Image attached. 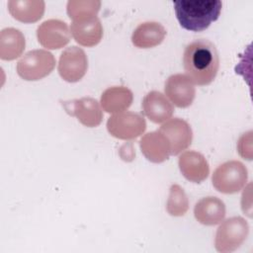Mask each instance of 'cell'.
Listing matches in <instances>:
<instances>
[{
  "label": "cell",
  "mask_w": 253,
  "mask_h": 253,
  "mask_svg": "<svg viewBox=\"0 0 253 253\" xmlns=\"http://www.w3.org/2000/svg\"><path fill=\"white\" fill-rule=\"evenodd\" d=\"M248 171L245 165L237 160L226 161L213 171L211 182L215 190L222 194L239 192L247 183Z\"/></svg>",
  "instance_id": "obj_3"
},
{
  "label": "cell",
  "mask_w": 253,
  "mask_h": 253,
  "mask_svg": "<svg viewBox=\"0 0 253 253\" xmlns=\"http://www.w3.org/2000/svg\"><path fill=\"white\" fill-rule=\"evenodd\" d=\"M166 36L165 28L157 22H144L137 26L131 35L133 45L150 48L160 44Z\"/></svg>",
  "instance_id": "obj_17"
},
{
  "label": "cell",
  "mask_w": 253,
  "mask_h": 253,
  "mask_svg": "<svg viewBox=\"0 0 253 253\" xmlns=\"http://www.w3.org/2000/svg\"><path fill=\"white\" fill-rule=\"evenodd\" d=\"M100 7L99 0H70L67 2L66 12L73 21H81L96 17Z\"/></svg>",
  "instance_id": "obj_21"
},
{
  "label": "cell",
  "mask_w": 253,
  "mask_h": 253,
  "mask_svg": "<svg viewBox=\"0 0 253 253\" xmlns=\"http://www.w3.org/2000/svg\"><path fill=\"white\" fill-rule=\"evenodd\" d=\"M237 150L241 157L244 159H252V131L243 133L237 142Z\"/></svg>",
  "instance_id": "obj_23"
},
{
  "label": "cell",
  "mask_w": 253,
  "mask_h": 253,
  "mask_svg": "<svg viewBox=\"0 0 253 253\" xmlns=\"http://www.w3.org/2000/svg\"><path fill=\"white\" fill-rule=\"evenodd\" d=\"M164 91L170 101L178 108H187L192 105L196 88L193 81L185 74H174L168 77Z\"/></svg>",
  "instance_id": "obj_11"
},
{
  "label": "cell",
  "mask_w": 253,
  "mask_h": 253,
  "mask_svg": "<svg viewBox=\"0 0 253 253\" xmlns=\"http://www.w3.org/2000/svg\"><path fill=\"white\" fill-rule=\"evenodd\" d=\"M109 133L119 139L130 140L141 135L146 129L144 118L133 112H122L110 117L107 122Z\"/></svg>",
  "instance_id": "obj_6"
},
{
  "label": "cell",
  "mask_w": 253,
  "mask_h": 253,
  "mask_svg": "<svg viewBox=\"0 0 253 253\" xmlns=\"http://www.w3.org/2000/svg\"><path fill=\"white\" fill-rule=\"evenodd\" d=\"M63 107L69 115L75 117L83 126L88 127L98 126L103 120V112L99 102L90 97L63 102Z\"/></svg>",
  "instance_id": "obj_9"
},
{
  "label": "cell",
  "mask_w": 253,
  "mask_h": 253,
  "mask_svg": "<svg viewBox=\"0 0 253 253\" xmlns=\"http://www.w3.org/2000/svg\"><path fill=\"white\" fill-rule=\"evenodd\" d=\"M88 69V58L85 51L75 45L65 48L58 61L60 77L70 83L80 81Z\"/></svg>",
  "instance_id": "obj_7"
},
{
  "label": "cell",
  "mask_w": 253,
  "mask_h": 253,
  "mask_svg": "<svg viewBox=\"0 0 253 253\" xmlns=\"http://www.w3.org/2000/svg\"><path fill=\"white\" fill-rule=\"evenodd\" d=\"M71 33L65 22L49 19L42 23L37 29L39 42L47 49H58L65 46L70 41Z\"/></svg>",
  "instance_id": "obj_8"
},
{
  "label": "cell",
  "mask_w": 253,
  "mask_h": 253,
  "mask_svg": "<svg viewBox=\"0 0 253 253\" xmlns=\"http://www.w3.org/2000/svg\"><path fill=\"white\" fill-rule=\"evenodd\" d=\"M70 33L77 43L90 47L101 42L103 27L101 21L96 16L81 21H73L70 25Z\"/></svg>",
  "instance_id": "obj_15"
},
{
  "label": "cell",
  "mask_w": 253,
  "mask_h": 253,
  "mask_svg": "<svg viewBox=\"0 0 253 253\" xmlns=\"http://www.w3.org/2000/svg\"><path fill=\"white\" fill-rule=\"evenodd\" d=\"M196 219L204 225H215L221 222L226 214L224 203L216 197H205L194 208Z\"/></svg>",
  "instance_id": "obj_16"
},
{
  "label": "cell",
  "mask_w": 253,
  "mask_h": 253,
  "mask_svg": "<svg viewBox=\"0 0 253 253\" xmlns=\"http://www.w3.org/2000/svg\"><path fill=\"white\" fill-rule=\"evenodd\" d=\"M133 100L132 92L124 86L106 89L101 95V106L107 113L118 114L127 110Z\"/></svg>",
  "instance_id": "obj_19"
},
{
  "label": "cell",
  "mask_w": 253,
  "mask_h": 253,
  "mask_svg": "<svg viewBox=\"0 0 253 253\" xmlns=\"http://www.w3.org/2000/svg\"><path fill=\"white\" fill-rule=\"evenodd\" d=\"M143 114L154 124L168 121L174 112L172 103L165 95L158 91H151L142 100Z\"/></svg>",
  "instance_id": "obj_14"
},
{
  "label": "cell",
  "mask_w": 253,
  "mask_h": 253,
  "mask_svg": "<svg viewBox=\"0 0 253 253\" xmlns=\"http://www.w3.org/2000/svg\"><path fill=\"white\" fill-rule=\"evenodd\" d=\"M55 58L44 49L28 51L17 63L18 75L27 81H37L44 78L53 70Z\"/></svg>",
  "instance_id": "obj_4"
},
{
  "label": "cell",
  "mask_w": 253,
  "mask_h": 253,
  "mask_svg": "<svg viewBox=\"0 0 253 253\" xmlns=\"http://www.w3.org/2000/svg\"><path fill=\"white\" fill-rule=\"evenodd\" d=\"M45 4L42 0H10L8 10L11 16L23 23H35L42 19Z\"/></svg>",
  "instance_id": "obj_18"
},
{
  "label": "cell",
  "mask_w": 253,
  "mask_h": 253,
  "mask_svg": "<svg viewBox=\"0 0 253 253\" xmlns=\"http://www.w3.org/2000/svg\"><path fill=\"white\" fill-rule=\"evenodd\" d=\"M173 4L181 27L192 32L209 28L218 19L222 7L219 0H181Z\"/></svg>",
  "instance_id": "obj_2"
},
{
  "label": "cell",
  "mask_w": 253,
  "mask_h": 253,
  "mask_svg": "<svg viewBox=\"0 0 253 253\" xmlns=\"http://www.w3.org/2000/svg\"><path fill=\"white\" fill-rule=\"evenodd\" d=\"M182 175L193 183L205 181L210 174V166L206 157L195 150L183 152L178 160Z\"/></svg>",
  "instance_id": "obj_12"
},
{
  "label": "cell",
  "mask_w": 253,
  "mask_h": 253,
  "mask_svg": "<svg viewBox=\"0 0 253 253\" xmlns=\"http://www.w3.org/2000/svg\"><path fill=\"white\" fill-rule=\"evenodd\" d=\"M26 40L23 33L15 28H5L0 32V58L13 60L24 52Z\"/></svg>",
  "instance_id": "obj_20"
},
{
  "label": "cell",
  "mask_w": 253,
  "mask_h": 253,
  "mask_svg": "<svg viewBox=\"0 0 253 253\" xmlns=\"http://www.w3.org/2000/svg\"><path fill=\"white\" fill-rule=\"evenodd\" d=\"M159 130L167 137L170 143L171 155H178L192 143V128L186 121L180 118L166 121V123L160 126Z\"/></svg>",
  "instance_id": "obj_10"
},
{
  "label": "cell",
  "mask_w": 253,
  "mask_h": 253,
  "mask_svg": "<svg viewBox=\"0 0 253 253\" xmlns=\"http://www.w3.org/2000/svg\"><path fill=\"white\" fill-rule=\"evenodd\" d=\"M166 210L172 216H182L189 210L188 197L184 190L177 184L170 187Z\"/></svg>",
  "instance_id": "obj_22"
},
{
  "label": "cell",
  "mask_w": 253,
  "mask_h": 253,
  "mask_svg": "<svg viewBox=\"0 0 253 253\" xmlns=\"http://www.w3.org/2000/svg\"><path fill=\"white\" fill-rule=\"evenodd\" d=\"M139 146L145 158L153 163L164 162L171 155L170 143L160 130L144 134L139 141Z\"/></svg>",
  "instance_id": "obj_13"
},
{
  "label": "cell",
  "mask_w": 253,
  "mask_h": 253,
  "mask_svg": "<svg viewBox=\"0 0 253 253\" xmlns=\"http://www.w3.org/2000/svg\"><path fill=\"white\" fill-rule=\"evenodd\" d=\"M183 65L193 83L200 86L209 85L214 80L219 67L215 45L206 39L193 41L185 47Z\"/></svg>",
  "instance_id": "obj_1"
},
{
  "label": "cell",
  "mask_w": 253,
  "mask_h": 253,
  "mask_svg": "<svg viewBox=\"0 0 253 253\" xmlns=\"http://www.w3.org/2000/svg\"><path fill=\"white\" fill-rule=\"evenodd\" d=\"M249 233V225L241 216H232L218 226L214 246L218 252L228 253L238 249L246 240Z\"/></svg>",
  "instance_id": "obj_5"
}]
</instances>
